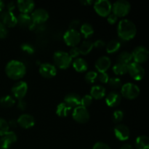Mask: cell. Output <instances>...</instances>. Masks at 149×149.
Instances as JSON below:
<instances>
[{
    "label": "cell",
    "mask_w": 149,
    "mask_h": 149,
    "mask_svg": "<svg viewBox=\"0 0 149 149\" xmlns=\"http://www.w3.org/2000/svg\"><path fill=\"white\" fill-rule=\"evenodd\" d=\"M97 73L96 71H88L87 74H85V81H87V83H90V84H92V83H94L95 81L97 79Z\"/></svg>",
    "instance_id": "35"
},
{
    "label": "cell",
    "mask_w": 149,
    "mask_h": 149,
    "mask_svg": "<svg viewBox=\"0 0 149 149\" xmlns=\"http://www.w3.org/2000/svg\"><path fill=\"white\" fill-rule=\"evenodd\" d=\"M94 10L101 17H107L111 13L112 4L109 0H98L95 1Z\"/></svg>",
    "instance_id": "7"
},
{
    "label": "cell",
    "mask_w": 149,
    "mask_h": 149,
    "mask_svg": "<svg viewBox=\"0 0 149 149\" xmlns=\"http://www.w3.org/2000/svg\"><path fill=\"white\" fill-rule=\"evenodd\" d=\"M122 95L120 93L116 91L111 92L106 97V103L109 107H116L122 102Z\"/></svg>",
    "instance_id": "18"
},
{
    "label": "cell",
    "mask_w": 149,
    "mask_h": 149,
    "mask_svg": "<svg viewBox=\"0 0 149 149\" xmlns=\"http://www.w3.org/2000/svg\"><path fill=\"white\" fill-rule=\"evenodd\" d=\"M81 3L84 4V5H89V4H91L93 3V1H90V0H82V1H81Z\"/></svg>",
    "instance_id": "50"
},
{
    "label": "cell",
    "mask_w": 149,
    "mask_h": 149,
    "mask_svg": "<svg viewBox=\"0 0 149 149\" xmlns=\"http://www.w3.org/2000/svg\"><path fill=\"white\" fill-rule=\"evenodd\" d=\"M63 40L68 46L77 47L81 42V33L78 30L68 29L64 33Z\"/></svg>",
    "instance_id": "6"
},
{
    "label": "cell",
    "mask_w": 149,
    "mask_h": 149,
    "mask_svg": "<svg viewBox=\"0 0 149 149\" xmlns=\"http://www.w3.org/2000/svg\"><path fill=\"white\" fill-rule=\"evenodd\" d=\"M120 149H133V147H132V146L131 144L125 143L121 147Z\"/></svg>",
    "instance_id": "49"
},
{
    "label": "cell",
    "mask_w": 149,
    "mask_h": 149,
    "mask_svg": "<svg viewBox=\"0 0 149 149\" xmlns=\"http://www.w3.org/2000/svg\"><path fill=\"white\" fill-rule=\"evenodd\" d=\"M131 9L129 1L126 0H118L112 4V10L113 14L118 17H122L127 15Z\"/></svg>",
    "instance_id": "5"
},
{
    "label": "cell",
    "mask_w": 149,
    "mask_h": 149,
    "mask_svg": "<svg viewBox=\"0 0 149 149\" xmlns=\"http://www.w3.org/2000/svg\"><path fill=\"white\" fill-rule=\"evenodd\" d=\"M7 11L12 12V13H13V11L15 10V3L13 2V1H11V2L7 4Z\"/></svg>",
    "instance_id": "47"
},
{
    "label": "cell",
    "mask_w": 149,
    "mask_h": 149,
    "mask_svg": "<svg viewBox=\"0 0 149 149\" xmlns=\"http://www.w3.org/2000/svg\"><path fill=\"white\" fill-rule=\"evenodd\" d=\"M113 71L116 75H124L127 73V65L116 63L113 66Z\"/></svg>",
    "instance_id": "32"
},
{
    "label": "cell",
    "mask_w": 149,
    "mask_h": 149,
    "mask_svg": "<svg viewBox=\"0 0 149 149\" xmlns=\"http://www.w3.org/2000/svg\"><path fill=\"white\" fill-rule=\"evenodd\" d=\"M15 103L14 97L11 95H5L0 97V106L4 108H10Z\"/></svg>",
    "instance_id": "31"
},
{
    "label": "cell",
    "mask_w": 149,
    "mask_h": 149,
    "mask_svg": "<svg viewBox=\"0 0 149 149\" xmlns=\"http://www.w3.org/2000/svg\"><path fill=\"white\" fill-rule=\"evenodd\" d=\"M17 24L21 27H28L30 29H33L36 25L32 22L31 17L29 14L23 13H21L17 17Z\"/></svg>",
    "instance_id": "22"
},
{
    "label": "cell",
    "mask_w": 149,
    "mask_h": 149,
    "mask_svg": "<svg viewBox=\"0 0 149 149\" xmlns=\"http://www.w3.org/2000/svg\"><path fill=\"white\" fill-rule=\"evenodd\" d=\"M72 65L76 71L79 73L85 72L88 68V64L87 61L81 58H75L74 62H72Z\"/></svg>",
    "instance_id": "24"
},
{
    "label": "cell",
    "mask_w": 149,
    "mask_h": 149,
    "mask_svg": "<svg viewBox=\"0 0 149 149\" xmlns=\"http://www.w3.org/2000/svg\"><path fill=\"white\" fill-rule=\"evenodd\" d=\"M135 147L137 149H149V138L146 135H141L135 140Z\"/></svg>",
    "instance_id": "26"
},
{
    "label": "cell",
    "mask_w": 149,
    "mask_h": 149,
    "mask_svg": "<svg viewBox=\"0 0 149 149\" xmlns=\"http://www.w3.org/2000/svg\"><path fill=\"white\" fill-rule=\"evenodd\" d=\"M17 6L20 13L29 14L34 9L35 3L32 0H19L17 1Z\"/></svg>",
    "instance_id": "20"
},
{
    "label": "cell",
    "mask_w": 149,
    "mask_h": 149,
    "mask_svg": "<svg viewBox=\"0 0 149 149\" xmlns=\"http://www.w3.org/2000/svg\"><path fill=\"white\" fill-rule=\"evenodd\" d=\"M13 97L18 100L23 99L28 92V84L24 81H17L11 89Z\"/></svg>",
    "instance_id": "11"
},
{
    "label": "cell",
    "mask_w": 149,
    "mask_h": 149,
    "mask_svg": "<svg viewBox=\"0 0 149 149\" xmlns=\"http://www.w3.org/2000/svg\"><path fill=\"white\" fill-rule=\"evenodd\" d=\"M31 20L34 24H40L46 22L49 18V13L46 10L42 8L36 9L31 13Z\"/></svg>",
    "instance_id": "15"
},
{
    "label": "cell",
    "mask_w": 149,
    "mask_h": 149,
    "mask_svg": "<svg viewBox=\"0 0 149 149\" xmlns=\"http://www.w3.org/2000/svg\"><path fill=\"white\" fill-rule=\"evenodd\" d=\"M0 21L6 26V27L13 28L17 25V17L14 15L13 12L5 11L2 12L1 15V20Z\"/></svg>",
    "instance_id": "17"
},
{
    "label": "cell",
    "mask_w": 149,
    "mask_h": 149,
    "mask_svg": "<svg viewBox=\"0 0 149 149\" xmlns=\"http://www.w3.org/2000/svg\"><path fill=\"white\" fill-rule=\"evenodd\" d=\"M93 98L91 97L90 95H85L84 96H83L82 97H81V102H80V106H83L84 108L89 107L90 105L93 103Z\"/></svg>",
    "instance_id": "36"
},
{
    "label": "cell",
    "mask_w": 149,
    "mask_h": 149,
    "mask_svg": "<svg viewBox=\"0 0 149 149\" xmlns=\"http://www.w3.org/2000/svg\"><path fill=\"white\" fill-rule=\"evenodd\" d=\"M8 125H9V127H10L12 128H15L17 126V120H15V119H12V120H10V122H8Z\"/></svg>",
    "instance_id": "48"
},
{
    "label": "cell",
    "mask_w": 149,
    "mask_h": 149,
    "mask_svg": "<svg viewBox=\"0 0 149 149\" xmlns=\"http://www.w3.org/2000/svg\"><path fill=\"white\" fill-rule=\"evenodd\" d=\"M117 33L122 40H131L137 33L136 26L133 22L128 19H122L118 23Z\"/></svg>",
    "instance_id": "1"
},
{
    "label": "cell",
    "mask_w": 149,
    "mask_h": 149,
    "mask_svg": "<svg viewBox=\"0 0 149 149\" xmlns=\"http://www.w3.org/2000/svg\"><path fill=\"white\" fill-rule=\"evenodd\" d=\"M17 140V135L13 131L9 130L0 138V149H8Z\"/></svg>",
    "instance_id": "14"
},
{
    "label": "cell",
    "mask_w": 149,
    "mask_h": 149,
    "mask_svg": "<svg viewBox=\"0 0 149 149\" xmlns=\"http://www.w3.org/2000/svg\"><path fill=\"white\" fill-rule=\"evenodd\" d=\"M72 108L65 103L64 102L59 103L56 108V113L60 117H66L71 113Z\"/></svg>",
    "instance_id": "25"
},
{
    "label": "cell",
    "mask_w": 149,
    "mask_h": 149,
    "mask_svg": "<svg viewBox=\"0 0 149 149\" xmlns=\"http://www.w3.org/2000/svg\"><path fill=\"white\" fill-rule=\"evenodd\" d=\"M106 90L104 87L101 85H95L90 90V95L93 98L100 100L105 97Z\"/></svg>",
    "instance_id": "23"
},
{
    "label": "cell",
    "mask_w": 149,
    "mask_h": 149,
    "mask_svg": "<svg viewBox=\"0 0 149 149\" xmlns=\"http://www.w3.org/2000/svg\"><path fill=\"white\" fill-rule=\"evenodd\" d=\"M9 129L10 127H9L8 122L2 118H0V136L1 137L5 135L9 131Z\"/></svg>",
    "instance_id": "34"
},
{
    "label": "cell",
    "mask_w": 149,
    "mask_h": 149,
    "mask_svg": "<svg viewBox=\"0 0 149 149\" xmlns=\"http://www.w3.org/2000/svg\"><path fill=\"white\" fill-rule=\"evenodd\" d=\"M108 83H109V86H110L111 88L115 89V90L122 87V81H121L120 79L118 78V77H112V78H109V81H108Z\"/></svg>",
    "instance_id": "33"
},
{
    "label": "cell",
    "mask_w": 149,
    "mask_h": 149,
    "mask_svg": "<svg viewBox=\"0 0 149 149\" xmlns=\"http://www.w3.org/2000/svg\"><path fill=\"white\" fill-rule=\"evenodd\" d=\"M5 73L9 78L13 80H18L26 75V67L21 61L12 60L6 65Z\"/></svg>",
    "instance_id": "2"
},
{
    "label": "cell",
    "mask_w": 149,
    "mask_h": 149,
    "mask_svg": "<svg viewBox=\"0 0 149 149\" xmlns=\"http://www.w3.org/2000/svg\"><path fill=\"white\" fill-rule=\"evenodd\" d=\"M17 108H18L21 111H25L27 108V103L23 99L18 100V103H17Z\"/></svg>",
    "instance_id": "45"
},
{
    "label": "cell",
    "mask_w": 149,
    "mask_h": 149,
    "mask_svg": "<svg viewBox=\"0 0 149 149\" xmlns=\"http://www.w3.org/2000/svg\"><path fill=\"white\" fill-rule=\"evenodd\" d=\"M121 47V43L118 40L113 39L111 40L106 45V52L109 54H113L117 52Z\"/></svg>",
    "instance_id": "29"
},
{
    "label": "cell",
    "mask_w": 149,
    "mask_h": 149,
    "mask_svg": "<svg viewBox=\"0 0 149 149\" xmlns=\"http://www.w3.org/2000/svg\"><path fill=\"white\" fill-rule=\"evenodd\" d=\"M132 54L129 52H127V51L121 52L117 57V63L121 64H124V65H128L130 63H132Z\"/></svg>",
    "instance_id": "28"
},
{
    "label": "cell",
    "mask_w": 149,
    "mask_h": 149,
    "mask_svg": "<svg viewBox=\"0 0 149 149\" xmlns=\"http://www.w3.org/2000/svg\"><path fill=\"white\" fill-rule=\"evenodd\" d=\"M111 65V61L107 56L100 57L96 61L95 66L99 73H104L109 70Z\"/></svg>",
    "instance_id": "19"
},
{
    "label": "cell",
    "mask_w": 149,
    "mask_h": 149,
    "mask_svg": "<svg viewBox=\"0 0 149 149\" xmlns=\"http://www.w3.org/2000/svg\"><path fill=\"white\" fill-rule=\"evenodd\" d=\"M80 33L81 35H83L84 38L87 39V38L90 37L94 33V29H93V26L88 23H84L80 27Z\"/></svg>",
    "instance_id": "27"
},
{
    "label": "cell",
    "mask_w": 149,
    "mask_h": 149,
    "mask_svg": "<svg viewBox=\"0 0 149 149\" xmlns=\"http://www.w3.org/2000/svg\"><path fill=\"white\" fill-rule=\"evenodd\" d=\"M80 21L77 20H74L73 21L71 22L69 25V29H74V30H77V28L79 26Z\"/></svg>",
    "instance_id": "46"
},
{
    "label": "cell",
    "mask_w": 149,
    "mask_h": 149,
    "mask_svg": "<svg viewBox=\"0 0 149 149\" xmlns=\"http://www.w3.org/2000/svg\"><path fill=\"white\" fill-rule=\"evenodd\" d=\"M39 74L42 77L51 79L57 74V68L55 65L49 63H44L39 67Z\"/></svg>",
    "instance_id": "12"
},
{
    "label": "cell",
    "mask_w": 149,
    "mask_h": 149,
    "mask_svg": "<svg viewBox=\"0 0 149 149\" xmlns=\"http://www.w3.org/2000/svg\"><path fill=\"white\" fill-rule=\"evenodd\" d=\"M104 47H106V43L104 42V41L101 40V39L96 40L93 43V47H95L97 49H101V48H103Z\"/></svg>",
    "instance_id": "44"
},
{
    "label": "cell",
    "mask_w": 149,
    "mask_h": 149,
    "mask_svg": "<svg viewBox=\"0 0 149 149\" xmlns=\"http://www.w3.org/2000/svg\"><path fill=\"white\" fill-rule=\"evenodd\" d=\"M116 138L120 141H125L130 136V130L129 127L123 124H118L113 129Z\"/></svg>",
    "instance_id": "13"
},
{
    "label": "cell",
    "mask_w": 149,
    "mask_h": 149,
    "mask_svg": "<svg viewBox=\"0 0 149 149\" xmlns=\"http://www.w3.org/2000/svg\"><path fill=\"white\" fill-rule=\"evenodd\" d=\"M8 34L7 28L0 21V39H4Z\"/></svg>",
    "instance_id": "39"
},
{
    "label": "cell",
    "mask_w": 149,
    "mask_h": 149,
    "mask_svg": "<svg viewBox=\"0 0 149 149\" xmlns=\"http://www.w3.org/2000/svg\"><path fill=\"white\" fill-rule=\"evenodd\" d=\"M107 17V20L110 24H114V23H116V22H117L118 17L115 15L113 13H111V14H109Z\"/></svg>",
    "instance_id": "43"
},
{
    "label": "cell",
    "mask_w": 149,
    "mask_h": 149,
    "mask_svg": "<svg viewBox=\"0 0 149 149\" xmlns=\"http://www.w3.org/2000/svg\"><path fill=\"white\" fill-rule=\"evenodd\" d=\"M127 73L133 79L140 81L143 79L145 76V69L141 64L132 62L127 65Z\"/></svg>",
    "instance_id": "9"
},
{
    "label": "cell",
    "mask_w": 149,
    "mask_h": 149,
    "mask_svg": "<svg viewBox=\"0 0 149 149\" xmlns=\"http://www.w3.org/2000/svg\"><path fill=\"white\" fill-rule=\"evenodd\" d=\"M72 117L77 123L85 124L90 119V113L87 108L79 106L74 109L72 112Z\"/></svg>",
    "instance_id": "8"
},
{
    "label": "cell",
    "mask_w": 149,
    "mask_h": 149,
    "mask_svg": "<svg viewBox=\"0 0 149 149\" xmlns=\"http://www.w3.org/2000/svg\"><path fill=\"white\" fill-rule=\"evenodd\" d=\"M4 7V3L2 1H0V12H2Z\"/></svg>",
    "instance_id": "51"
},
{
    "label": "cell",
    "mask_w": 149,
    "mask_h": 149,
    "mask_svg": "<svg viewBox=\"0 0 149 149\" xmlns=\"http://www.w3.org/2000/svg\"><path fill=\"white\" fill-rule=\"evenodd\" d=\"M17 125L24 129H29L35 125V119L32 115L29 113H23L20 115L17 119Z\"/></svg>",
    "instance_id": "16"
},
{
    "label": "cell",
    "mask_w": 149,
    "mask_h": 149,
    "mask_svg": "<svg viewBox=\"0 0 149 149\" xmlns=\"http://www.w3.org/2000/svg\"><path fill=\"white\" fill-rule=\"evenodd\" d=\"M124 112L121 110L115 111L112 115V120L114 123H119L123 120Z\"/></svg>",
    "instance_id": "37"
},
{
    "label": "cell",
    "mask_w": 149,
    "mask_h": 149,
    "mask_svg": "<svg viewBox=\"0 0 149 149\" xmlns=\"http://www.w3.org/2000/svg\"><path fill=\"white\" fill-rule=\"evenodd\" d=\"M21 47V49L23 51V52H26V53L29 54V55H31L34 52V48L29 43H24L20 46Z\"/></svg>",
    "instance_id": "38"
},
{
    "label": "cell",
    "mask_w": 149,
    "mask_h": 149,
    "mask_svg": "<svg viewBox=\"0 0 149 149\" xmlns=\"http://www.w3.org/2000/svg\"><path fill=\"white\" fill-rule=\"evenodd\" d=\"M69 55L71 58H78V56L79 55V49L78 47H71V49L69 51Z\"/></svg>",
    "instance_id": "41"
},
{
    "label": "cell",
    "mask_w": 149,
    "mask_h": 149,
    "mask_svg": "<svg viewBox=\"0 0 149 149\" xmlns=\"http://www.w3.org/2000/svg\"><path fill=\"white\" fill-rule=\"evenodd\" d=\"M97 79H98V80L100 82L103 83V84H106V83H108V81H109V74L106 72L100 73V74L97 75Z\"/></svg>",
    "instance_id": "40"
},
{
    "label": "cell",
    "mask_w": 149,
    "mask_h": 149,
    "mask_svg": "<svg viewBox=\"0 0 149 149\" xmlns=\"http://www.w3.org/2000/svg\"><path fill=\"white\" fill-rule=\"evenodd\" d=\"M93 42H92L90 40H84L83 41L82 43L80 45L79 47V52L81 55H87L90 53L93 49Z\"/></svg>",
    "instance_id": "30"
},
{
    "label": "cell",
    "mask_w": 149,
    "mask_h": 149,
    "mask_svg": "<svg viewBox=\"0 0 149 149\" xmlns=\"http://www.w3.org/2000/svg\"><path fill=\"white\" fill-rule=\"evenodd\" d=\"M54 63L61 69H66L72 64V58L69 54L65 51L58 50L53 55Z\"/></svg>",
    "instance_id": "3"
},
{
    "label": "cell",
    "mask_w": 149,
    "mask_h": 149,
    "mask_svg": "<svg viewBox=\"0 0 149 149\" xmlns=\"http://www.w3.org/2000/svg\"><path fill=\"white\" fill-rule=\"evenodd\" d=\"M93 149H111L108 144L103 142H97L93 146Z\"/></svg>",
    "instance_id": "42"
},
{
    "label": "cell",
    "mask_w": 149,
    "mask_h": 149,
    "mask_svg": "<svg viewBox=\"0 0 149 149\" xmlns=\"http://www.w3.org/2000/svg\"><path fill=\"white\" fill-rule=\"evenodd\" d=\"M131 54H132V60L134 62L141 64L147 61L149 52L147 48L144 46H138L133 49Z\"/></svg>",
    "instance_id": "10"
},
{
    "label": "cell",
    "mask_w": 149,
    "mask_h": 149,
    "mask_svg": "<svg viewBox=\"0 0 149 149\" xmlns=\"http://www.w3.org/2000/svg\"><path fill=\"white\" fill-rule=\"evenodd\" d=\"M141 90L139 87L133 83L128 82L122 85L121 95L128 100H134L139 96Z\"/></svg>",
    "instance_id": "4"
},
{
    "label": "cell",
    "mask_w": 149,
    "mask_h": 149,
    "mask_svg": "<svg viewBox=\"0 0 149 149\" xmlns=\"http://www.w3.org/2000/svg\"><path fill=\"white\" fill-rule=\"evenodd\" d=\"M64 103H66L70 107L76 108L77 106H80V102H81V97L79 95L75 93H70L68 94L65 95L64 97Z\"/></svg>",
    "instance_id": "21"
}]
</instances>
